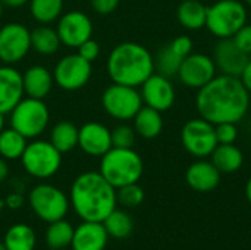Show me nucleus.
Masks as SVG:
<instances>
[{
	"mask_svg": "<svg viewBox=\"0 0 251 250\" xmlns=\"http://www.w3.org/2000/svg\"><path fill=\"white\" fill-rule=\"evenodd\" d=\"M197 91V112L213 125L221 122L238 124L249 112L250 93L238 77L219 74Z\"/></svg>",
	"mask_w": 251,
	"mask_h": 250,
	"instance_id": "nucleus-1",
	"label": "nucleus"
},
{
	"mask_svg": "<svg viewBox=\"0 0 251 250\" xmlns=\"http://www.w3.org/2000/svg\"><path fill=\"white\" fill-rule=\"evenodd\" d=\"M69 202L82 221L103 222L118 206L116 189L99 171H87L74 180Z\"/></svg>",
	"mask_w": 251,
	"mask_h": 250,
	"instance_id": "nucleus-2",
	"label": "nucleus"
},
{
	"mask_svg": "<svg viewBox=\"0 0 251 250\" xmlns=\"http://www.w3.org/2000/svg\"><path fill=\"white\" fill-rule=\"evenodd\" d=\"M107 72L116 84L140 87L154 72V57L143 44L125 41L112 49Z\"/></svg>",
	"mask_w": 251,
	"mask_h": 250,
	"instance_id": "nucleus-3",
	"label": "nucleus"
},
{
	"mask_svg": "<svg viewBox=\"0 0 251 250\" xmlns=\"http://www.w3.org/2000/svg\"><path fill=\"white\" fill-rule=\"evenodd\" d=\"M144 171L141 156L134 149L112 147L100 158L99 172L115 187L138 183Z\"/></svg>",
	"mask_w": 251,
	"mask_h": 250,
	"instance_id": "nucleus-4",
	"label": "nucleus"
},
{
	"mask_svg": "<svg viewBox=\"0 0 251 250\" xmlns=\"http://www.w3.org/2000/svg\"><path fill=\"white\" fill-rule=\"evenodd\" d=\"M28 205L34 215L46 224L63 220L71 208L69 196L59 187L47 183H40L29 190Z\"/></svg>",
	"mask_w": 251,
	"mask_h": 250,
	"instance_id": "nucleus-5",
	"label": "nucleus"
},
{
	"mask_svg": "<svg viewBox=\"0 0 251 250\" xmlns=\"http://www.w3.org/2000/svg\"><path fill=\"white\" fill-rule=\"evenodd\" d=\"M247 24V7L240 0H218L207 6L206 28L218 38H231Z\"/></svg>",
	"mask_w": 251,
	"mask_h": 250,
	"instance_id": "nucleus-6",
	"label": "nucleus"
},
{
	"mask_svg": "<svg viewBox=\"0 0 251 250\" xmlns=\"http://www.w3.org/2000/svg\"><path fill=\"white\" fill-rule=\"evenodd\" d=\"M9 115L10 127L25 139L40 137L47 130L50 121V112L44 100L32 97H24Z\"/></svg>",
	"mask_w": 251,
	"mask_h": 250,
	"instance_id": "nucleus-7",
	"label": "nucleus"
},
{
	"mask_svg": "<svg viewBox=\"0 0 251 250\" xmlns=\"http://www.w3.org/2000/svg\"><path fill=\"white\" fill-rule=\"evenodd\" d=\"M25 172L38 180H47L56 175L62 167V153L46 140H34L26 144L22 156Z\"/></svg>",
	"mask_w": 251,
	"mask_h": 250,
	"instance_id": "nucleus-8",
	"label": "nucleus"
},
{
	"mask_svg": "<svg viewBox=\"0 0 251 250\" xmlns=\"http://www.w3.org/2000/svg\"><path fill=\"white\" fill-rule=\"evenodd\" d=\"M141 93L137 87L113 83L101 94V106L104 112L118 121H129L143 106Z\"/></svg>",
	"mask_w": 251,
	"mask_h": 250,
	"instance_id": "nucleus-9",
	"label": "nucleus"
},
{
	"mask_svg": "<svg viewBox=\"0 0 251 250\" xmlns=\"http://www.w3.org/2000/svg\"><path fill=\"white\" fill-rule=\"evenodd\" d=\"M181 143L184 149L197 159H206L219 144L215 125L201 116L184 124L181 130Z\"/></svg>",
	"mask_w": 251,
	"mask_h": 250,
	"instance_id": "nucleus-10",
	"label": "nucleus"
},
{
	"mask_svg": "<svg viewBox=\"0 0 251 250\" xmlns=\"http://www.w3.org/2000/svg\"><path fill=\"white\" fill-rule=\"evenodd\" d=\"M93 66L91 62L85 60L78 53L63 56L54 66L53 78L54 84L68 91L82 88L91 78Z\"/></svg>",
	"mask_w": 251,
	"mask_h": 250,
	"instance_id": "nucleus-11",
	"label": "nucleus"
},
{
	"mask_svg": "<svg viewBox=\"0 0 251 250\" xmlns=\"http://www.w3.org/2000/svg\"><path fill=\"white\" fill-rule=\"evenodd\" d=\"M31 50V31L19 22L0 28V60L4 65L21 62Z\"/></svg>",
	"mask_w": 251,
	"mask_h": 250,
	"instance_id": "nucleus-12",
	"label": "nucleus"
},
{
	"mask_svg": "<svg viewBox=\"0 0 251 250\" xmlns=\"http://www.w3.org/2000/svg\"><path fill=\"white\" fill-rule=\"evenodd\" d=\"M216 72L218 68L212 56L204 53H191L182 59L178 78L185 87L200 90L218 75Z\"/></svg>",
	"mask_w": 251,
	"mask_h": 250,
	"instance_id": "nucleus-13",
	"label": "nucleus"
},
{
	"mask_svg": "<svg viewBox=\"0 0 251 250\" xmlns=\"http://www.w3.org/2000/svg\"><path fill=\"white\" fill-rule=\"evenodd\" d=\"M56 31L62 44L76 49L85 40L93 37V22L85 13L79 10H71L60 15Z\"/></svg>",
	"mask_w": 251,
	"mask_h": 250,
	"instance_id": "nucleus-14",
	"label": "nucleus"
},
{
	"mask_svg": "<svg viewBox=\"0 0 251 250\" xmlns=\"http://www.w3.org/2000/svg\"><path fill=\"white\" fill-rule=\"evenodd\" d=\"M140 87L141 99L146 106H150L159 112H166L174 106L176 93L168 77L153 72Z\"/></svg>",
	"mask_w": 251,
	"mask_h": 250,
	"instance_id": "nucleus-15",
	"label": "nucleus"
},
{
	"mask_svg": "<svg viewBox=\"0 0 251 250\" xmlns=\"http://www.w3.org/2000/svg\"><path fill=\"white\" fill-rule=\"evenodd\" d=\"M212 57L221 74L238 78L250 59L249 55H246L235 46L232 38H219V41L215 44Z\"/></svg>",
	"mask_w": 251,
	"mask_h": 250,
	"instance_id": "nucleus-16",
	"label": "nucleus"
},
{
	"mask_svg": "<svg viewBox=\"0 0 251 250\" xmlns=\"http://www.w3.org/2000/svg\"><path fill=\"white\" fill-rule=\"evenodd\" d=\"M78 146L88 156L101 158L113 147L110 130L100 122H87L78 131Z\"/></svg>",
	"mask_w": 251,
	"mask_h": 250,
	"instance_id": "nucleus-17",
	"label": "nucleus"
},
{
	"mask_svg": "<svg viewBox=\"0 0 251 250\" xmlns=\"http://www.w3.org/2000/svg\"><path fill=\"white\" fill-rule=\"evenodd\" d=\"M22 74L12 65L0 66V113H10L24 99Z\"/></svg>",
	"mask_w": 251,
	"mask_h": 250,
	"instance_id": "nucleus-18",
	"label": "nucleus"
},
{
	"mask_svg": "<svg viewBox=\"0 0 251 250\" xmlns=\"http://www.w3.org/2000/svg\"><path fill=\"white\" fill-rule=\"evenodd\" d=\"M109 243V234L103 222L82 221L74 230L71 243L72 250H106Z\"/></svg>",
	"mask_w": 251,
	"mask_h": 250,
	"instance_id": "nucleus-19",
	"label": "nucleus"
},
{
	"mask_svg": "<svg viewBox=\"0 0 251 250\" xmlns=\"http://www.w3.org/2000/svg\"><path fill=\"white\" fill-rule=\"evenodd\" d=\"M185 181L193 190L199 193H209L219 186L221 172L212 164V161L199 159L188 167L185 172Z\"/></svg>",
	"mask_w": 251,
	"mask_h": 250,
	"instance_id": "nucleus-20",
	"label": "nucleus"
},
{
	"mask_svg": "<svg viewBox=\"0 0 251 250\" xmlns=\"http://www.w3.org/2000/svg\"><path fill=\"white\" fill-rule=\"evenodd\" d=\"M24 93L26 97L44 100L53 88V72L43 65H32L22 74Z\"/></svg>",
	"mask_w": 251,
	"mask_h": 250,
	"instance_id": "nucleus-21",
	"label": "nucleus"
},
{
	"mask_svg": "<svg viewBox=\"0 0 251 250\" xmlns=\"http://www.w3.org/2000/svg\"><path fill=\"white\" fill-rule=\"evenodd\" d=\"M134 119V130L137 133V136L151 140L156 139L162 130H163V118H162V112L143 105L141 109L137 112V115L132 118Z\"/></svg>",
	"mask_w": 251,
	"mask_h": 250,
	"instance_id": "nucleus-22",
	"label": "nucleus"
},
{
	"mask_svg": "<svg viewBox=\"0 0 251 250\" xmlns=\"http://www.w3.org/2000/svg\"><path fill=\"white\" fill-rule=\"evenodd\" d=\"M207 6L200 0H182L176 9V19L185 28L197 31L206 27Z\"/></svg>",
	"mask_w": 251,
	"mask_h": 250,
	"instance_id": "nucleus-23",
	"label": "nucleus"
},
{
	"mask_svg": "<svg viewBox=\"0 0 251 250\" xmlns=\"http://www.w3.org/2000/svg\"><path fill=\"white\" fill-rule=\"evenodd\" d=\"M210 158L221 174L237 172L244 164V155L235 144H218Z\"/></svg>",
	"mask_w": 251,
	"mask_h": 250,
	"instance_id": "nucleus-24",
	"label": "nucleus"
},
{
	"mask_svg": "<svg viewBox=\"0 0 251 250\" xmlns=\"http://www.w3.org/2000/svg\"><path fill=\"white\" fill-rule=\"evenodd\" d=\"M3 243L7 250H35L37 234L31 225L16 222L6 230Z\"/></svg>",
	"mask_w": 251,
	"mask_h": 250,
	"instance_id": "nucleus-25",
	"label": "nucleus"
},
{
	"mask_svg": "<svg viewBox=\"0 0 251 250\" xmlns=\"http://www.w3.org/2000/svg\"><path fill=\"white\" fill-rule=\"evenodd\" d=\"M74 230L75 227L65 218L49 222L44 233L46 246L50 250H65L69 248L72 243Z\"/></svg>",
	"mask_w": 251,
	"mask_h": 250,
	"instance_id": "nucleus-26",
	"label": "nucleus"
},
{
	"mask_svg": "<svg viewBox=\"0 0 251 250\" xmlns=\"http://www.w3.org/2000/svg\"><path fill=\"white\" fill-rule=\"evenodd\" d=\"M78 131L75 124L69 121L57 122L50 131V143L63 155L74 150L78 146Z\"/></svg>",
	"mask_w": 251,
	"mask_h": 250,
	"instance_id": "nucleus-27",
	"label": "nucleus"
},
{
	"mask_svg": "<svg viewBox=\"0 0 251 250\" xmlns=\"http://www.w3.org/2000/svg\"><path fill=\"white\" fill-rule=\"evenodd\" d=\"M60 38L56 28L49 25H40L31 31V49L40 55H53L60 47Z\"/></svg>",
	"mask_w": 251,
	"mask_h": 250,
	"instance_id": "nucleus-28",
	"label": "nucleus"
},
{
	"mask_svg": "<svg viewBox=\"0 0 251 250\" xmlns=\"http://www.w3.org/2000/svg\"><path fill=\"white\" fill-rule=\"evenodd\" d=\"M21 133L9 127L0 133V156L6 161L21 159L28 141Z\"/></svg>",
	"mask_w": 251,
	"mask_h": 250,
	"instance_id": "nucleus-29",
	"label": "nucleus"
},
{
	"mask_svg": "<svg viewBox=\"0 0 251 250\" xmlns=\"http://www.w3.org/2000/svg\"><path fill=\"white\" fill-rule=\"evenodd\" d=\"M103 225L109 234V237L113 239H126L131 236L132 230H134V221L131 218V215L122 209L115 208L103 221Z\"/></svg>",
	"mask_w": 251,
	"mask_h": 250,
	"instance_id": "nucleus-30",
	"label": "nucleus"
},
{
	"mask_svg": "<svg viewBox=\"0 0 251 250\" xmlns=\"http://www.w3.org/2000/svg\"><path fill=\"white\" fill-rule=\"evenodd\" d=\"M29 13L41 25L57 21L63 12V0H29Z\"/></svg>",
	"mask_w": 251,
	"mask_h": 250,
	"instance_id": "nucleus-31",
	"label": "nucleus"
},
{
	"mask_svg": "<svg viewBox=\"0 0 251 250\" xmlns=\"http://www.w3.org/2000/svg\"><path fill=\"white\" fill-rule=\"evenodd\" d=\"M181 62H182V57H179L168 44L157 52L154 57V71H157V74L163 77L172 78L178 75Z\"/></svg>",
	"mask_w": 251,
	"mask_h": 250,
	"instance_id": "nucleus-32",
	"label": "nucleus"
},
{
	"mask_svg": "<svg viewBox=\"0 0 251 250\" xmlns=\"http://www.w3.org/2000/svg\"><path fill=\"white\" fill-rule=\"evenodd\" d=\"M144 196H146L144 190L141 186H138V183L116 189L118 203L125 208H135V206L141 205L144 202Z\"/></svg>",
	"mask_w": 251,
	"mask_h": 250,
	"instance_id": "nucleus-33",
	"label": "nucleus"
},
{
	"mask_svg": "<svg viewBox=\"0 0 251 250\" xmlns=\"http://www.w3.org/2000/svg\"><path fill=\"white\" fill-rule=\"evenodd\" d=\"M112 134V146L121 147V149H132L135 144L137 133L134 127L128 124H119L113 130H110Z\"/></svg>",
	"mask_w": 251,
	"mask_h": 250,
	"instance_id": "nucleus-34",
	"label": "nucleus"
},
{
	"mask_svg": "<svg viewBox=\"0 0 251 250\" xmlns=\"http://www.w3.org/2000/svg\"><path fill=\"white\" fill-rule=\"evenodd\" d=\"M219 144H234L238 139V128L234 122H221L215 125Z\"/></svg>",
	"mask_w": 251,
	"mask_h": 250,
	"instance_id": "nucleus-35",
	"label": "nucleus"
},
{
	"mask_svg": "<svg viewBox=\"0 0 251 250\" xmlns=\"http://www.w3.org/2000/svg\"><path fill=\"white\" fill-rule=\"evenodd\" d=\"M171 49L179 56V57H187L188 55L193 53V49H194V41L191 37L188 35H178L175 37L171 43H169Z\"/></svg>",
	"mask_w": 251,
	"mask_h": 250,
	"instance_id": "nucleus-36",
	"label": "nucleus"
},
{
	"mask_svg": "<svg viewBox=\"0 0 251 250\" xmlns=\"http://www.w3.org/2000/svg\"><path fill=\"white\" fill-rule=\"evenodd\" d=\"M235 43V46L244 52L246 55H251V25L246 24L243 28H240L232 37H231Z\"/></svg>",
	"mask_w": 251,
	"mask_h": 250,
	"instance_id": "nucleus-37",
	"label": "nucleus"
},
{
	"mask_svg": "<svg viewBox=\"0 0 251 250\" xmlns=\"http://www.w3.org/2000/svg\"><path fill=\"white\" fill-rule=\"evenodd\" d=\"M76 53L79 56H82L85 60L93 63L100 56V44L96 40H93V37H91V38L85 40L81 46L76 47Z\"/></svg>",
	"mask_w": 251,
	"mask_h": 250,
	"instance_id": "nucleus-38",
	"label": "nucleus"
},
{
	"mask_svg": "<svg viewBox=\"0 0 251 250\" xmlns=\"http://www.w3.org/2000/svg\"><path fill=\"white\" fill-rule=\"evenodd\" d=\"M119 1L121 0H90V4H91V7L94 9L96 13H99V15H110L118 9Z\"/></svg>",
	"mask_w": 251,
	"mask_h": 250,
	"instance_id": "nucleus-39",
	"label": "nucleus"
},
{
	"mask_svg": "<svg viewBox=\"0 0 251 250\" xmlns=\"http://www.w3.org/2000/svg\"><path fill=\"white\" fill-rule=\"evenodd\" d=\"M24 202H25V197L21 192H12L4 199V208L10 211H18L24 206Z\"/></svg>",
	"mask_w": 251,
	"mask_h": 250,
	"instance_id": "nucleus-40",
	"label": "nucleus"
},
{
	"mask_svg": "<svg viewBox=\"0 0 251 250\" xmlns=\"http://www.w3.org/2000/svg\"><path fill=\"white\" fill-rule=\"evenodd\" d=\"M240 80L244 84V87L247 88V91L251 94V59H249L246 68L243 69V72L240 75Z\"/></svg>",
	"mask_w": 251,
	"mask_h": 250,
	"instance_id": "nucleus-41",
	"label": "nucleus"
},
{
	"mask_svg": "<svg viewBox=\"0 0 251 250\" xmlns=\"http://www.w3.org/2000/svg\"><path fill=\"white\" fill-rule=\"evenodd\" d=\"M9 177V165L7 161L0 156V183H3Z\"/></svg>",
	"mask_w": 251,
	"mask_h": 250,
	"instance_id": "nucleus-42",
	"label": "nucleus"
},
{
	"mask_svg": "<svg viewBox=\"0 0 251 250\" xmlns=\"http://www.w3.org/2000/svg\"><path fill=\"white\" fill-rule=\"evenodd\" d=\"M3 3V6L6 7H21L24 4H26L29 0H0Z\"/></svg>",
	"mask_w": 251,
	"mask_h": 250,
	"instance_id": "nucleus-43",
	"label": "nucleus"
},
{
	"mask_svg": "<svg viewBox=\"0 0 251 250\" xmlns=\"http://www.w3.org/2000/svg\"><path fill=\"white\" fill-rule=\"evenodd\" d=\"M246 197H247L249 203L251 205V177L250 180L247 181V184H246Z\"/></svg>",
	"mask_w": 251,
	"mask_h": 250,
	"instance_id": "nucleus-44",
	"label": "nucleus"
},
{
	"mask_svg": "<svg viewBox=\"0 0 251 250\" xmlns=\"http://www.w3.org/2000/svg\"><path fill=\"white\" fill-rule=\"evenodd\" d=\"M4 130V115L0 113V133Z\"/></svg>",
	"mask_w": 251,
	"mask_h": 250,
	"instance_id": "nucleus-45",
	"label": "nucleus"
},
{
	"mask_svg": "<svg viewBox=\"0 0 251 250\" xmlns=\"http://www.w3.org/2000/svg\"><path fill=\"white\" fill-rule=\"evenodd\" d=\"M3 209H4V200L0 199V215H1V212H3Z\"/></svg>",
	"mask_w": 251,
	"mask_h": 250,
	"instance_id": "nucleus-46",
	"label": "nucleus"
},
{
	"mask_svg": "<svg viewBox=\"0 0 251 250\" xmlns=\"http://www.w3.org/2000/svg\"><path fill=\"white\" fill-rule=\"evenodd\" d=\"M0 250H7V249H6V246H4V243H3V242H0Z\"/></svg>",
	"mask_w": 251,
	"mask_h": 250,
	"instance_id": "nucleus-47",
	"label": "nucleus"
},
{
	"mask_svg": "<svg viewBox=\"0 0 251 250\" xmlns=\"http://www.w3.org/2000/svg\"><path fill=\"white\" fill-rule=\"evenodd\" d=\"M3 7H4V6H3V3L0 1V16H1V13H3Z\"/></svg>",
	"mask_w": 251,
	"mask_h": 250,
	"instance_id": "nucleus-48",
	"label": "nucleus"
},
{
	"mask_svg": "<svg viewBox=\"0 0 251 250\" xmlns=\"http://www.w3.org/2000/svg\"><path fill=\"white\" fill-rule=\"evenodd\" d=\"M244 1H246V4H249L251 7V0H244Z\"/></svg>",
	"mask_w": 251,
	"mask_h": 250,
	"instance_id": "nucleus-49",
	"label": "nucleus"
}]
</instances>
